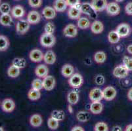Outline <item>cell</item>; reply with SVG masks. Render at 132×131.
Instances as JSON below:
<instances>
[{"instance_id": "bcb514c9", "label": "cell", "mask_w": 132, "mask_h": 131, "mask_svg": "<svg viewBox=\"0 0 132 131\" xmlns=\"http://www.w3.org/2000/svg\"><path fill=\"white\" fill-rule=\"evenodd\" d=\"M125 11L128 15L132 16V2H129L125 7Z\"/></svg>"}, {"instance_id": "7dc6e473", "label": "cell", "mask_w": 132, "mask_h": 131, "mask_svg": "<svg viewBox=\"0 0 132 131\" xmlns=\"http://www.w3.org/2000/svg\"><path fill=\"white\" fill-rule=\"evenodd\" d=\"M85 129L81 126H74L72 128L71 131H84Z\"/></svg>"}, {"instance_id": "836d02e7", "label": "cell", "mask_w": 132, "mask_h": 131, "mask_svg": "<svg viewBox=\"0 0 132 131\" xmlns=\"http://www.w3.org/2000/svg\"><path fill=\"white\" fill-rule=\"evenodd\" d=\"M41 92L40 91L32 88L29 90L28 92V98L32 101H36L39 100L41 98Z\"/></svg>"}, {"instance_id": "d6a6232c", "label": "cell", "mask_w": 132, "mask_h": 131, "mask_svg": "<svg viewBox=\"0 0 132 131\" xmlns=\"http://www.w3.org/2000/svg\"><path fill=\"white\" fill-rule=\"evenodd\" d=\"M121 37L116 30L110 31L108 34V40L112 44H116L120 41Z\"/></svg>"}, {"instance_id": "4fadbf2b", "label": "cell", "mask_w": 132, "mask_h": 131, "mask_svg": "<svg viewBox=\"0 0 132 131\" xmlns=\"http://www.w3.org/2000/svg\"><path fill=\"white\" fill-rule=\"evenodd\" d=\"M120 7L117 2H110L107 4L106 11L108 14L110 16H116L120 13Z\"/></svg>"}, {"instance_id": "4316f807", "label": "cell", "mask_w": 132, "mask_h": 131, "mask_svg": "<svg viewBox=\"0 0 132 131\" xmlns=\"http://www.w3.org/2000/svg\"><path fill=\"white\" fill-rule=\"evenodd\" d=\"M90 112L95 115L101 113L103 110V104L100 102H92L90 105Z\"/></svg>"}, {"instance_id": "484cf974", "label": "cell", "mask_w": 132, "mask_h": 131, "mask_svg": "<svg viewBox=\"0 0 132 131\" xmlns=\"http://www.w3.org/2000/svg\"><path fill=\"white\" fill-rule=\"evenodd\" d=\"M68 5L66 0H55L53 3V8L59 13H62L67 10Z\"/></svg>"}, {"instance_id": "9a60e30c", "label": "cell", "mask_w": 132, "mask_h": 131, "mask_svg": "<svg viewBox=\"0 0 132 131\" xmlns=\"http://www.w3.org/2000/svg\"><path fill=\"white\" fill-rule=\"evenodd\" d=\"M26 20L30 24L35 25L39 23L42 20V16L40 13L37 11H31L28 13Z\"/></svg>"}, {"instance_id": "d4e9b609", "label": "cell", "mask_w": 132, "mask_h": 131, "mask_svg": "<svg viewBox=\"0 0 132 131\" xmlns=\"http://www.w3.org/2000/svg\"><path fill=\"white\" fill-rule=\"evenodd\" d=\"M61 74L64 77L69 78L74 74V68L70 64H65L61 68Z\"/></svg>"}, {"instance_id": "30bf717a", "label": "cell", "mask_w": 132, "mask_h": 131, "mask_svg": "<svg viewBox=\"0 0 132 131\" xmlns=\"http://www.w3.org/2000/svg\"><path fill=\"white\" fill-rule=\"evenodd\" d=\"M89 98L92 102H100L103 99V90L98 87L92 89L89 94Z\"/></svg>"}, {"instance_id": "7a4b0ae2", "label": "cell", "mask_w": 132, "mask_h": 131, "mask_svg": "<svg viewBox=\"0 0 132 131\" xmlns=\"http://www.w3.org/2000/svg\"><path fill=\"white\" fill-rule=\"evenodd\" d=\"M68 79V84L73 89L80 88L84 84V77L78 73L74 74Z\"/></svg>"}, {"instance_id": "3957f363", "label": "cell", "mask_w": 132, "mask_h": 131, "mask_svg": "<svg viewBox=\"0 0 132 131\" xmlns=\"http://www.w3.org/2000/svg\"><path fill=\"white\" fill-rule=\"evenodd\" d=\"M30 28V24L27 20L19 19L16 24V32L19 35H24L27 33Z\"/></svg>"}, {"instance_id": "74e56055", "label": "cell", "mask_w": 132, "mask_h": 131, "mask_svg": "<svg viewBox=\"0 0 132 131\" xmlns=\"http://www.w3.org/2000/svg\"><path fill=\"white\" fill-rule=\"evenodd\" d=\"M51 117L56 119L58 121H63L65 117V114L64 112L62 110H53L51 112Z\"/></svg>"}, {"instance_id": "db71d44e", "label": "cell", "mask_w": 132, "mask_h": 131, "mask_svg": "<svg viewBox=\"0 0 132 131\" xmlns=\"http://www.w3.org/2000/svg\"><path fill=\"white\" fill-rule=\"evenodd\" d=\"M115 2H117V3H120V2H122L123 0H114Z\"/></svg>"}, {"instance_id": "681fc988", "label": "cell", "mask_w": 132, "mask_h": 131, "mask_svg": "<svg viewBox=\"0 0 132 131\" xmlns=\"http://www.w3.org/2000/svg\"><path fill=\"white\" fill-rule=\"evenodd\" d=\"M127 96H128V99H129V100L131 101V102H132V88L130 89L128 91V94H127Z\"/></svg>"}, {"instance_id": "83f0119b", "label": "cell", "mask_w": 132, "mask_h": 131, "mask_svg": "<svg viewBox=\"0 0 132 131\" xmlns=\"http://www.w3.org/2000/svg\"><path fill=\"white\" fill-rule=\"evenodd\" d=\"M20 69L18 67L15 66L14 65L11 64L10 66L8 68L7 70V75L11 78H16L20 75Z\"/></svg>"}, {"instance_id": "8d00e7d4", "label": "cell", "mask_w": 132, "mask_h": 131, "mask_svg": "<svg viewBox=\"0 0 132 131\" xmlns=\"http://www.w3.org/2000/svg\"><path fill=\"white\" fill-rule=\"evenodd\" d=\"M11 7L8 2H3L0 5V13L1 14H11Z\"/></svg>"}, {"instance_id": "9c48e42d", "label": "cell", "mask_w": 132, "mask_h": 131, "mask_svg": "<svg viewBox=\"0 0 132 131\" xmlns=\"http://www.w3.org/2000/svg\"><path fill=\"white\" fill-rule=\"evenodd\" d=\"M44 54L42 50L39 49H34L29 53V58L32 62L35 63H39L44 60Z\"/></svg>"}, {"instance_id": "b9f144b4", "label": "cell", "mask_w": 132, "mask_h": 131, "mask_svg": "<svg viewBox=\"0 0 132 131\" xmlns=\"http://www.w3.org/2000/svg\"><path fill=\"white\" fill-rule=\"evenodd\" d=\"M123 64L129 72H132V58L125 56L123 58Z\"/></svg>"}, {"instance_id": "1f68e13d", "label": "cell", "mask_w": 132, "mask_h": 131, "mask_svg": "<svg viewBox=\"0 0 132 131\" xmlns=\"http://www.w3.org/2000/svg\"><path fill=\"white\" fill-rule=\"evenodd\" d=\"M93 59L97 64H103L106 60V54L104 51H97L93 56Z\"/></svg>"}, {"instance_id": "e575fe53", "label": "cell", "mask_w": 132, "mask_h": 131, "mask_svg": "<svg viewBox=\"0 0 132 131\" xmlns=\"http://www.w3.org/2000/svg\"><path fill=\"white\" fill-rule=\"evenodd\" d=\"M12 64L20 69H22L26 67V61L24 58H15L12 61Z\"/></svg>"}, {"instance_id": "5bb4252c", "label": "cell", "mask_w": 132, "mask_h": 131, "mask_svg": "<svg viewBox=\"0 0 132 131\" xmlns=\"http://www.w3.org/2000/svg\"><path fill=\"white\" fill-rule=\"evenodd\" d=\"M25 14H26V11L22 6L17 5L12 7L11 14L13 17V19H21L24 16Z\"/></svg>"}, {"instance_id": "e0dca14e", "label": "cell", "mask_w": 132, "mask_h": 131, "mask_svg": "<svg viewBox=\"0 0 132 131\" xmlns=\"http://www.w3.org/2000/svg\"><path fill=\"white\" fill-rule=\"evenodd\" d=\"M42 15L46 20H52L57 16V11L53 7L46 6L43 9Z\"/></svg>"}, {"instance_id": "cb8c5ba5", "label": "cell", "mask_w": 132, "mask_h": 131, "mask_svg": "<svg viewBox=\"0 0 132 131\" xmlns=\"http://www.w3.org/2000/svg\"><path fill=\"white\" fill-rule=\"evenodd\" d=\"M80 100L79 93L75 90H72L68 92L67 94V101L71 105H76L77 104Z\"/></svg>"}, {"instance_id": "8992f818", "label": "cell", "mask_w": 132, "mask_h": 131, "mask_svg": "<svg viewBox=\"0 0 132 131\" xmlns=\"http://www.w3.org/2000/svg\"><path fill=\"white\" fill-rule=\"evenodd\" d=\"M103 99L106 101H111L116 98L117 91L112 86H107L103 90Z\"/></svg>"}, {"instance_id": "ffe728a7", "label": "cell", "mask_w": 132, "mask_h": 131, "mask_svg": "<svg viewBox=\"0 0 132 131\" xmlns=\"http://www.w3.org/2000/svg\"><path fill=\"white\" fill-rule=\"evenodd\" d=\"M104 24L100 20H95L91 24L90 29L94 34H100L104 30Z\"/></svg>"}, {"instance_id": "7402d4cb", "label": "cell", "mask_w": 132, "mask_h": 131, "mask_svg": "<svg viewBox=\"0 0 132 131\" xmlns=\"http://www.w3.org/2000/svg\"><path fill=\"white\" fill-rule=\"evenodd\" d=\"M13 17L11 14H1L0 24L5 27H10L13 25Z\"/></svg>"}, {"instance_id": "ba28073f", "label": "cell", "mask_w": 132, "mask_h": 131, "mask_svg": "<svg viewBox=\"0 0 132 131\" xmlns=\"http://www.w3.org/2000/svg\"><path fill=\"white\" fill-rule=\"evenodd\" d=\"M116 31L120 35L121 38H124L129 36L131 32V29L130 26L128 24L122 23L120 24L116 27Z\"/></svg>"}, {"instance_id": "f546056e", "label": "cell", "mask_w": 132, "mask_h": 131, "mask_svg": "<svg viewBox=\"0 0 132 131\" xmlns=\"http://www.w3.org/2000/svg\"><path fill=\"white\" fill-rule=\"evenodd\" d=\"M91 22L90 20L86 17H80L78 19L77 26L78 28L81 30H87L91 26Z\"/></svg>"}, {"instance_id": "f1b7e54d", "label": "cell", "mask_w": 132, "mask_h": 131, "mask_svg": "<svg viewBox=\"0 0 132 131\" xmlns=\"http://www.w3.org/2000/svg\"><path fill=\"white\" fill-rule=\"evenodd\" d=\"M10 45L9 38L4 35H0V52H4L7 50Z\"/></svg>"}, {"instance_id": "5b68a950", "label": "cell", "mask_w": 132, "mask_h": 131, "mask_svg": "<svg viewBox=\"0 0 132 131\" xmlns=\"http://www.w3.org/2000/svg\"><path fill=\"white\" fill-rule=\"evenodd\" d=\"M112 74L114 77L118 79H123L128 77L129 71L123 66V64H120L115 67L112 72Z\"/></svg>"}, {"instance_id": "f6af8a7d", "label": "cell", "mask_w": 132, "mask_h": 131, "mask_svg": "<svg viewBox=\"0 0 132 131\" xmlns=\"http://www.w3.org/2000/svg\"><path fill=\"white\" fill-rule=\"evenodd\" d=\"M67 5L69 7H78L81 4L80 0H66Z\"/></svg>"}, {"instance_id": "d590c367", "label": "cell", "mask_w": 132, "mask_h": 131, "mask_svg": "<svg viewBox=\"0 0 132 131\" xmlns=\"http://www.w3.org/2000/svg\"><path fill=\"white\" fill-rule=\"evenodd\" d=\"M47 126L49 128L55 130H57L59 127V121L52 117H50L47 120Z\"/></svg>"}, {"instance_id": "277c9868", "label": "cell", "mask_w": 132, "mask_h": 131, "mask_svg": "<svg viewBox=\"0 0 132 131\" xmlns=\"http://www.w3.org/2000/svg\"><path fill=\"white\" fill-rule=\"evenodd\" d=\"M2 110L5 113H11L15 110L16 108V104L15 101L9 98H5L1 104Z\"/></svg>"}, {"instance_id": "ee69618b", "label": "cell", "mask_w": 132, "mask_h": 131, "mask_svg": "<svg viewBox=\"0 0 132 131\" xmlns=\"http://www.w3.org/2000/svg\"><path fill=\"white\" fill-rule=\"evenodd\" d=\"M105 82V77L103 76V75L99 74V75H97V76L95 77V83H96V85H99V86L104 85Z\"/></svg>"}, {"instance_id": "f5cc1de1", "label": "cell", "mask_w": 132, "mask_h": 131, "mask_svg": "<svg viewBox=\"0 0 132 131\" xmlns=\"http://www.w3.org/2000/svg\"><path fill=\"white\" fill-rule=\"evenodd\" d=\"M68 111H69V113H73V108L72 107L71 104H69V105H68Z\"/></svg>"}, {"instance_id": "816d5d0a", "label": "cell", "mask_w": 132, "mask_h": 131, "mask_svg": "<svg viewBox=\"0 0 132 131\" xmlns=\"http://www.w3.org/2000/svg\"><path fill=\"white\" fill-rule=\"evenodd\" d=\"M126 131H132V124H129L127 125L125 128Z\"/></svg>"}, {"instance_id": "d6986e66", "label": "cell", "mask_w": 132, "mask_h": 131, "mask_svg": "<svg viewBox=\"0 0 132 131\" xmlns=\"http://www.w3.org/2000/svg\"><path fill=\"white\" fill-rule=\"evenodd\" d=\"M81 14L82 13L78 7H70L67 13L68 18L71 20H78L81 17Z\"/></svg>"}, {"instance_id": "44dd1931", "label": "cell", "mask_w": 132, "mask_h": 131, "mask_svg": "<svg viewBox=\"0 0 132 131\" xmlns=\"http://www.w3.org/2000/svg\"><path fill=\"white\" fill-rule=\"evenodd\" d=\"M57 60L56 54L51 50H48L44 55V61L47 65H53Z\"/></svg>"}, {"instance_id": "4dcf8cb0", "label": "cell", "mask_w": 132, "mask_h": 131, "mask_svg": "<svg viewBox=\"0 0 132 131\" xmlns=\"http://www.w3.org/2000/svg\"><path fill=\"white\" fill-rule=\"evenodd\" d=\"M76 119L79 122L86 123L91 119V114L89 112L85 111H80L76 114Z\"/></svg>"}, {"instance_id": "60d3db41", "label": "cell", "mask_w": 132, "mask_h": 131, "mask_svg": "<svg viewBox=\"0 0 132 131\" xmlns=\"http://www.w3.org/2000/svg\"><path fill=\"white\" fill-rule=\"evenodd\" d=\"M44 31L45 33L53 34L55 31V26L51 22H48L44 26Z\"/></svg>"}, {"instance_id": "11a10c76", "label": "cell", "mask_w": 132, "mask_h": 131, "mask_svg": "<svg viewBox=\"0 0 132 131\" xmlns=\"http://www.w3.org/2000/svg\"><path fill=\"white\" fill-rule=\"evenodd\" d=\"M3 130H4V129H3V127H2L0 126V131H3Z\"/></svg>"}, {"instance_id": "9f6ffc18", "label": "cell", "mask_w": 132, "mask_h": 131, "mask_svg": "<svg viewBox=\"0 0 132 131\" xmlns=\"http://www.w3.org/2000/svg\"><path fill=\"white\" fill-rule=\"evenodd\" d=\"M2 0H0V5H1V3H2Z\"/></svg>"}, {"instance_id": "603a6c76", "label": "cell", "mask_w": 132, "mask_h": 131, "mask_svg": "<svg viewBox=\"0 0 132 131\" xmlns=\"http://www.w3.org/2000/svg\"><path fill=\"white\" fill-rule=\"evenodd\" d=\"M43 123V118L42 115L38 113L33 114L30 118V124L34 128L41 127Z\"/></svg>"}, {"instance_id": "52a82bcc", "label": "cell", "mask_w": 132, "mask_h": 131, "mask_svg": "<svg viewBox=\"0 0 132 131\" xmlns=\"http://www.w3.org/2000/svg\"><path fill=\"white\" fill-rule=\"evenodd\" d=\"M43 87L45 91H51L53 90L56 85V80L53 75H48L42 80Z\"/></svg>"}, {"instance_id": "2e32d148", "label": "cell", "mask_w": 132, "mask_h": 131, "mask_svg": "<svg viewBox=\"0 0 132 131\" xmlns=\"http://www.w3.org/2000/svg\"><path fill=\"white\" fill-rule=\"evenodd\" d=\"M79 8H80V9L81 10V13L83 14H87L88 16H92V18H93V15H95V13H97V12H95L93 10L91 3H88V2H85V3H81L80 6H79Z\"/></svg>"}, {"instance_id": "7bdbcfd3", "label": "cell", "mask_w": 132, "mask_h": 131, "mask_svg": "<svg viewBox=\"0 0 132 131\" xmlns=\"http://www.w3.org/2000/svg\"><path fill=\"white\" fill-rule=\"evenodd\" d=\"M43 0H28V4L34 9H37L42 6Z\"/></svg>"}, {"instance_id": "6f0895ef", "label": "cell", "mask_w": 132, "mask_h": 131, "mask_svg": "<svg viewBox=\"0 0 132 131\" xmlns=\"http://www.w3.org/2000/svg\"><path fill=\"white\" fill-rule=\"evenodd\" d=\"M15 1H19V0H15Z\"/></svg>"}, {"instance_id": "c3c4849f", "label": "cell", "mask_w": 132, "mask_h": 131, "mask_svg": "<svg viewBox=\"0 0 132 131\" xmlns=\"http://www.w3.org/2000/svg\"><path fill=\"white\" fill-rule=\"evenodd\" d=\"M112 131H122V127H120V126L115 125L112 128Z\"/></svg>"}, {"instance_id": "ac0fdd59", "label": "cell", "mask_w": 132, "mask_h": 131, "mask_svg": "<svg viewBox=\"0 0 132 131\" xmlns=\"http://www.w3.org/2000/svg\"><path fill=\"white\" fill-rule=\"evenodd\" d=\"M35 74L39 78L44 79V77L49 75V68L45 64H39L36 68Z\"/></svg>"}, {"instance_id": "f35d334b", "label": "cell", "mask_w": 132, "mask_h": 131, "mask_svg": "<svg viewBox=\"0 0 132 131\" xmlns=\"http://www.w3.org/2000/svg\"><path fill=\"white\" fill-rule=\"evenodd\" d=\"M109 130L108 125L105 122H103V121L97 122L94 127L95 131H108Z\"/></svg>"}, {"instance_id": "ab89813d", "label": "cell", "mask_w": 132, "mask_h": 131, "mask_svg": "<svg viewBox=\"0 0 132 131\" xmlns=\"http://www.w3.org/2000/svg\"><path fill=\"white\" fill-rule=\"evenodd\" d=\"M32 88L34 89L39 90V91L43 89L44 87H43L42 80L41 79H39V78L34 79L32 82Z\"/></svg>"}, {"instance_id": "6da1fadb", "label": "cell", "mask_w": 132, "mask_h": 131, "mask_svg": "<svg viewBox=\"0 0 132 131\" xmlns=\"http://www.w3.org/2000/svg\"><path fill=\"white\" fill-rule=\"evenodd\" d=\"M41 45L45 48H51L56 43V38L53 34H50L44 32L39 38Z\"/></svg>"}, {"instance_id": "8fae6325", "label": "cell", "mask_w": 132, "mask_h": 131, "mask_svg": "<svg viewBox=\"0 0 132 131\" xmlns=\"http://www.w3.org/2000/svg\"><path fill=\"white\" fill-rule=\"evenodd\" d=\"M78 28L73 24H68L63 29V34L67 38H75L78 35Z\"/></svg>"}, {"instance_id": "f907efd6", "label": "cell", "mask_w": 132, "mask_h": 131, "mask_svg": "<svg viewBox=\"0 0 132 131\" xmlns=\"http://www.w3.org/2000/svg\"><path fill=\"white\" fill-rule=\"evenodd\" d=\"M127 51L129 54L132 55V44H130L127 47Z\"/></svg>"}, {"instance_id": "7c38bea8", "label": "cell", "mask_w": 132, "mask_h": 131, "mask_svg": "<svg viewBox=\"0 0 132 131\" xmlns=\"http://www.w3.org/2000/svg\"><path fill=\"white\" fill-rule=\"evenodd\" d=\"M91 5L95 12H102L106 10L108 2L107 0H92Z\"/></svg>"}]
</instances>
